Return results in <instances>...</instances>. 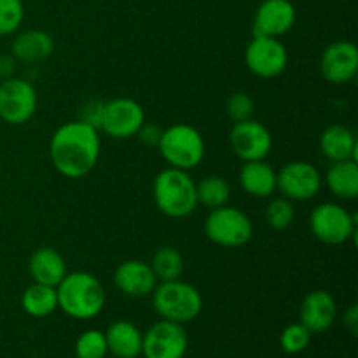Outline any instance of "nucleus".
<instances>
[{
  "instance_id": "1",
  "label": "nucleus",
  "mask_w": 358,
  "mask_h": 358,
  "mask_svg": "<svg viewBox=\"0 0 358 358\" xmlns=\"http://www.w3.org/2000/svg\"><path fill=\"white\" fill-rule=\"evenodd\" d=\"M100 131L84 121L59 126L49 140V157L59 175L83 178L94 170L100 159Z\"/></svg>"
},
{
  "instance_id": "2",
  "label": "nucleus",
  "mask_w": 358,
  "mask_h": 358,
  "mask_svg": "<svg viewBox=\"0 0 358 358\" xmlns=\"http://www.w3.org/2000/svg\"><path fill=\"white\" fill-rule=\"evenodd\" d=\"M58 308L76 320H91L103 311L107 292L94 275L87 271L66 273L56 287Z\"/></svg>"
},
{
  "instance_id": "3",
  "label": "nucleus",
  "mask_w": 358,
  "mask_h": 358,
  "mask_svg": "<svg viewBox=\"0 0 358 358\" xmlns=\"http://www.w3.org/2000/svg\"><path fill=\"white\" fill-rule=\"evenodd\" d=\"M154 203L166 217L184 219L198 208L196 182L189 171L164 168L154 178Z\"/></svg>"
},
{
  "instance_id": "4",
  "label": "nucleus",
  "mask_w": 358,
  "mask_h": 358,
  "mask_svg": "<svg viewBox=\"0 0 358 358\" xmlns=\"http://www.w3.org/2000/svg\"><path fill=\"white\" fill-rule=\"evenodd\" d=\"M152 304L161 320L189 324L203 311L201 292L180 278L157 283L152 292Z\"/></svg>"
},
{
  "instance_id": "5",
  "label": "nucleus",
  "mask_w": 358,
  "mask_h": 358,
  "mask_svg": "<svg viewBox=\"0 0 358 358\" xmlns=\"http://www.w3.org/2000/svg\"><path fill=\"white\" fill-rule=\"evenodd\" d=\"M157 149L168 166L184 171L199 166L206 152L205 138L201 133L194 126L185 124V122H178L163 129Z\"/></svg>"
},
{
  "instance_id": "6",
  "label": "nucleus",
  "mask_w": 358,
  "mask_h": 358,
  "mask_svg": "<svg viewBox=\"0 0 358 358\" xmlns=\"http://www.w3.org/2000/svg\"><path fill=\"white\" fill-rule=\"evenodd\" d=\"M205 234L219 247L240 248L254 238V224L243 210L224 205L210 210L205 220Z\"/></svg>"
},
{
  "instance_id": "7",
  "label": "nucleus",
  "mask_w": 358,
  "mask_h": 358,
  "mask_svg": "<svg viewBox=\"0 0 358 358\" xmlns=\"http://www.w3.org/2000/svg\"><path fill=\"white\" fill-rule=\"evenodd\" d=\"M310 231L325 245H343L355 238L357 217L339 203H320L310 215Z\"/></svg>"
},
{
  "instance_id": "8",
  "label": "nucleus",
  "mask_w": 358,
  "mask_h": 358,
  "mask_svg": "<svg viewBox=\"0 0 358 358\" xmlns=\"http://www.w3.org/2000/svg\"><path fill=\"white\" fill-rule=\"evenodd\" d=\"M38 107V94L34 84L20 77H9L0 83V119L10 126L30 121Z\"/></svg>"
},
{
  "instance_id": "9",
  "label": "nucleus",
  "mask_w": 358,
  "mask_h": 358,
  "mask_svg": "<svg viewBox=\"0 0 358 358\" xmlns=\"http://www.w3.org/2000/svg\"><path fill=\"white\" fill-rule=\"evenodd\" d=\"M245 63L254 76L275 79L289 66V51L280 38L254 35L245 49Z\"/></svg>"
},
{
  "instance_id": "10",
  "label": "nucleus",
  "mask_w": 358,
  "mask_h": 358,
  "mask_svg": "<svg viewBox=\"0 0 358 358\" xmlns=\"http://www.w3.org/2000/svg\"><path fill=\"white\" fill-rule=\"evenodd\" d=\"M324 177L310 161H290L276 171V189L290 201H310L320 192Z\"/></svg>"
},
{
  "instance_id": "11",
  "label": "nucleus",
  "mask_w": 358,
  "mask_h": 358,
  "mask_svg": "<svg viewBox=\"0 0 358 358\" xmlns=\"http://www.w3.org/2000/svg\"><path fill=\"white\" fill-rule=\"evenodd\" d=\"M145 122L143 107L133 98H114L105 101L100 131L107 133L114 140H128L136 136Z\"/></svg>"
},
{
  "instance_id": "12",
  "label": "nucleus",
  "mask_w": 358,
  "mask_h": 358,
  "mask_svg": "<svg viewBox=\"0 0 358 358\" xmlns=\"http://www.w3.org/2000/svg\"><path fill=\"white\" fill-rule=\"evenodd\" d=\"M189 336L184 325L159 320L143 334L142 355L145 358H184Z\"/></svg>"
},
{
  "instance_id": "13",
  "label": "nucleus",
  "mask_w": 358,
  "mask_h": 358,
  "mask_svg": "<svg viewBox=\"0 0 358 358\" xmlns=\"http://www.w3.org/2000/svg\"><path fill=\"white\" fill-rule=\"evenodd\" d=\"M229 143L233 152L243 163L261 161L269 156L273 149V136L262 122L255 119L234 122L229 131Z\"/></svg>"
},
{
  "instance_id": "14",
  "label": "nucleus",
  "mask_w": 358,
  "mask_h": 358,
  "mask_svg": "<svg viewBox=\"0 0 358 358\" xmlns=\"http://www.w3.org/2000/svg\"><path fill=\"white\" fill-rule=\"evenodd\" d=\"M320 72L327 83L343 86L352 83L358 73V48L350 41H336L324 49Z\"/></svg>"
},
{
  "instance_id": "15",
  "label": "nucleus",
  "mask_w": 358,
  "mask_h": 358,
  "mask_svg": "<svg viewBox=\"0 0 358 358\" xmlns=\"http://www.w3.org/2000/svg\"><path fill=\"white\" fill-rule=\"evenodd\" d=\"M296 17V7L290 0H264L255 9L252 30L254 35L280 38L292 30Z\"/></svg>"
},
{
  "instance_id": "16",
  "label": "nucleus",
  "mask_w": 358,
  "mask_h": 358,
  "mask_svg": "<svg viewBox=\"0 0 358 358\" xmlns=\"http://www.w3.org/2000/svg\"><path fill=\"white\" fill-rule=\"evenodd\" d=\"M338 304L327 290H311L301 303L299 322L311 332L322 334L334 325Z\"/></svg>"
},
{
  "instance_id": "17",
  "label": "nucleus",
  "mask_w": 358,
  "mask_h": 358,
  "mask_svg": "<svg viewBox=\"0 0 358 358\" xmlns=\"http://www.w3.org/2000/svg\"><path fill=\"white\" fill-rule=\"evenodd\" d=\"M150 264L138 259H129L117 266L114 273V285L121 294L128 297H145L154 292L157 285Z\"/></svg>"
},
{
  "instance_id": "18",
  "label": "nucleus",
  "mask_w": 358,
  "mask_h": 358,
  "mask_svg": "<svg viewBox=\"0 0 358 358\" xmlns=\"http://www.w3.org/2000/svg\"><path fill=\"white\" fill-rule=\"evenodd\" d=\"M28 271H30L34 283L58 287L69 273V268H66L65 257L56 248L41 247L30 255Z\"/></svg>"
},
{
  "instance_id": "19",
  "label": "nucleus",
  "mask_w": 358,
  "mask_h": 358,
  "mask_svg": "<svg viewBox=\"0 0 358 358\" xmlns=\"http://www.w3.org/2000/svg\"><path fill=\"white\" fill-rule=\"evenodd\" d=\"M108 353L115 358H138L142 355L143 332L129 320H117L105 332Z\"/></svg>"
},
{
  "instance_id": "20",
  "label": "nucleus",
  "mask_w": 358,
  "mask_h": 358,
  "mask_svg": "<svg viewBox=\"0 0 358 358\" xmlns=\"http://www.w3.org/2000/svg\"><path fill=\"white\" fill-rule=\"evenodd\" d=\"M238 180L241 189L254 198H271L276 191V170L266 159L243 163Z\"/></svg>"
},
{
  "instance_id": "21",
  "label": "nucleus",
  "mask_w": 358,
  "mask_h": 358,
  "mask_svg": "<svg viewBox=\"0 0 358 358\" xmlns=\"http://www.w3.org/2000/svg\"><path fill=\"white\" fill-rule=\"evenodd\" d=\"M55 51V38L44 30H27L16 35L10 55L21 63H38L48 59Z\"/></svg>"
},
{
  "instance_id": "22",
  "label": "nucleus",
  "mask_w": 358,
  "mask_h": 358,
  "mask_svg": "<svg viewBox=\"0 0 358 358\" xmlns=\"http://www.w3.org/2000/svg\"><path fill=\"white\" fill-rule=\"evenodd\" d=\"M322 154L331 163L345 159H357L358 142L357 136L348 126L332 124L320 136Z\"/></svg>"
},
{
  "instance_id": "23",
  "label": "nucleus",
  "mask_w": 358,
  "mask_h": 358,
  "mask_svg": "<svg viewBox=\"0 0 358 358\" xmlns=\"http://www.w3.org/2000/svg\"><path fill=\"white\" fill-rule=\"evenodd\" d=\"M329 191L339 199L352 201L358 196V164L357 159L336 161L331 164L324 178Z\"/></svg>"
},
{
  "instance_id": "24",
  "label": "nucleus",
  "mask_w": 358,
  "mask_h": 358,
  "mask_svg": "<svg viewBox=\"0 0 358 358\" xmlns=\"http://www.w3.org/2000/svg\"><path fill=\"white\" fill-rule=\"evenodd\" d=\"M21 308L34 318H45L58 310V294L56 287L31 283L21 296Z\"/></svg>"
},
{
  "instance_id": "25",
  "label": "nucleus",
  "mask_w": 358,
  "mask_h": 358,
  "mask_svg": "<svg viewBox=\"0 0 358 358\" xmlns=\"http://www.w3.org/2000/svg\"><path fill=\"white\" fill-rule=\"evenodd\" d=\"M196 194H198V205L210 210L219 208L229 203L231 185L220 175H208L196 184Z\"/></svg>"
},
{
  "instance_id": "26",
  "label": "nucleus",
  "mask_w": 358,
  "mask_h": 358,
  "mask_svg": "<svg viewBox=\"0 0 358 358\" xmlns=\"http://www.w3.org/2000/svg\"><path fill=\"white\" fill-rule=\"evenodd\" d=\"M150 268H152L157 282H170V280H177L182 276V271H184V259H182L180 252L177 248L161 247L152 255Z\"/></svg>"
},
{
  "instance_id": "27",
  "label": "nucleus",
  "mask_w": 358,
  "mask_h": 358,
  "mask_svg": "<svg viewBox=\"0 0 358 358\" xmlns=\"http://www.w3.org/2000/svg\"><path fill=\"white\" fill-rule=\"evenodd\" d=\"M296 220V208H294L292 201L287 198H275L269 201L268 208H266V222L271 229L283 231L290 227Z\"/></svg>"
},
{
  "instance_id": "28",
  "label": "nucleus",
  "mask_w": 358,
  "mask_h": 358,
  "mask_svg": "<svg viewBox=\"0 0 358 358\" xmlns=\"http://www.w3.org/2000/svg\"><path fill=\"white\" fill-rule=\"evenodd\" d=\"M108 353L105 332L98 329H90L83 332L76 341L77 358H105Z\"/></svg>"
},
{
  "instance_id": "29",
  "label": "nucleus",
  "mask_w": 358,
  "mask_h": 358,
  "mask_svg": "<svg viewBox=\"0 0 358 358\" xmlns=\"http://www.w3.org/2000/svg\"><path fill=\"white\" fill-rule=\"evenodd\" d=\"M311 332L301 322L287 325L280 334V348L289 355H299L310 346Z\"/></svg>"
},
{
  "instance_id": "30",
  "label": "nucleus",
  "mask_w": 358,
  "mask_h": 358,
  "mask_svg": "<svg viewBox=\"0 0 358 358\" xmlns=\"http://www.w3.org/2000/svg\"><path fill=\"white\" fill-rule=\"evenodd\" d=\"M24 20V6L21 0H0V37L20 30Z\"/></svg>"
},
{
  "instance_id": "31",
  "label": "nucleus",
  "mask_w": 358,
  "mask_h": 358,
  "mask_svg": "<svg viewBox=\"0 0 358 358\" xmlns=\"http://www.w3.org/2000/svg\"><path fill=\"white\" fill-rule=\"evenodd\" d=\"M255 110V103L252 100V96L245 91H238L233 93L226 101V112L229 115L231 121L241 122L252 119V114Z\"/></svg>"
},
{
  "instance_id": "32",
  "label": "nucleus",
  "mask_w": 358,
  "mask_h": 358,
  "mask_svg": "<svg viewBox=\"0 0 358 358\" xmlns=\"http://www.w3.org/2000/svg\"><path fill=\"white\" fill-rule=\"evenodd\" d=\"M103 107H105V101L90 100L87 103H84L83 110H80V121L94 126V128L100 131V122H101V115H103Z\"/></svg>"
},
{
  "instance_id": "33",
  "label": "nucleus",
  "mask_w": 358,
  "mask_h": 358,
  "mask_svg": "<svg viewBox=\"0 0 358 358\" xmlns=\"http://www.w3.org/2000/svg\"><path fill=\"white\" fill-rule=\"evenodd\" d=\"M161 135H163V128L159 124H154V122H143L142 128L138 129L136 136L140 138V142L145 143V145H154L157 147L159 143Z\"/></svg>"
},
{
  "instance_id": "34",
  "label": "nucleus",
  "mask_w": 358,
  "mask_h": 358,
  "mask_svg": "<svg viewBox=\"0 0 358 358\" xmlns=\"http://www.w3.org/2000/svg\"><path fill=\"white\" fill-rule=\"evenodd\" d=\"M16 58L13 55H0V79H9L16 70Z\"/></svg>"
},
{
  "instance_id": "35",
  "label": "nucleus",
  "mask_w": 358,
  "mask_h": 358,
  "mask_svg": "<svg viewBox=\"0 0 358 358\" xmlns=\"http://www.w3.org/2000/svg\"><path fill=\"white\" fill-rule=\"evenodd\" d=\"M343 324H345V327L348 329L350 334L357 336V331H358V308H357V304H352V306H350L348 310L345 311V318H343Z\"/></svg>"
}]
</instances>
